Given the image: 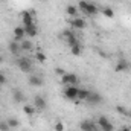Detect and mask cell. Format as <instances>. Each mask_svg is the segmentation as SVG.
Returning <instances> with one entry per match:
<instances>
[{
    "label": "cell",
    "instance_id": "obj_1",
    "mask_svg": "<svg viewBox=\"0 0 131 131\" xmlns=\"http://www.w3.org/2000/svg\"><path fill=\"white\" fill-rule=\"evenodd\" d=\"M15 64H17V67H18L23 73H31V72H32V61H31L28 57H20V58H17Z\"/></svg>",
    "mask_w": 131,
    "mask_h": 131
},
{
    "label": "cell",
    "instance_id": "obj_2",
    "mask_svg": "<svg viewBox=\"0 0 131 131\" xmlns=\"http://www.w3.org/2000/svg\"><path fill=\"white\" fill-rule=\"evenodd\" d=\"M78 90H79V85H66L63 95H64L66 99L73 101L76 104V101H78Z\"/></svg>",
    "mask_w": 131,
    "mask_h": 131
},
{
    "label": "cell",
    "instance_id": "obj_3",
    "mask_svg": "<svg viewBox=\"0 0 131 131\" xmlns=\"http://www.w3.org/2000/svg\"><path fill=\"white\" fill-rule=\"evenodd\" d=\"M96 125H98L102 131H114V125H113V122H111L107 116H99Z\"/></svg>",
    "mask_w": 131,
    "mask_h": 131
},
{
    "label": "cell",
    "instance_id": "obj_4",
    "mask_svg": "<svg viewBox=\"0 0 131 131\" xmlns=\"http://www.w3.org/2000/svg\"><path fill=\"white\" fill-rule=\"evenodd\" d=\"M61 82L64 85H79V78L75 73H67L66 72L64 75L61 76Z\"/></svg>",
    "mask_w": 131,
    "mask_h": 131
},
{
    "label": "cell",
    "instance_id": "obj_5",
    "mask_svg": "<svg viewBox=\"0 0 131 131\" xmlns=\"http://www.w3.org/2000/svg\"><path fill=\"white\" fill-rule=\"evenodd\" d=\"M128 69H130V61H128L127 58L121 57V58L117 60L116 66H114V72H116V73H122V72H127Z\"/></svg>",
    "mask_w": 131,
    "mask_h": 131
},
{
    "label": "cell",
    "instance_id": "obj_6",
    "mask_svg": "<svg viewBox=\"0 0 131 131\" xmlns=\"http://www.w3.org/2000/svg\"><path fill=\"white\" fill-rule=\"evenodd\" d=\"M70 25H72L73 29H79V31H82V29L87 28V21L82 17H73L72 21H70Z\"/></svg>",
    "mask_w": 131,
    "mask_h": 131
},
{
    "label": "cell",
    "instance_id": "obj_7",
    "mask_svg": "<svg viewBox=\"0 0 131 131\" xmlns=\"http://www.w3.org/2000/svg\"><path fill=\"white\" fill-rule=\"evenodd\" d=\"M28 84L31 87H43L44 85V79L41 75H31L28 79Z\"/></svg>",
    "mask_w": 131,
    "mask_h": 131
},
{
    "label": "cell",
    "instance_id": "obj_8",
    "mask_svg": "<svg viewBox=\"0 0 131 131\" xmlns=\"http://www.w3.org/2000/svg\"><path fill=\"white\" fill-rule=\"evenodd\" d=\"M34 107L37 108V110H40V111H43V110H46V107H47V102H46V98L44 96H41V95H37L35 98H34Z\"/></svg>",
    "mask_w": 131,
    "mask_h": 131
},
{
    "label": "cell",
    "instance_id": "obj_9",
    "mask_svg": "<svg viewBox=\"0 0 131 131\" xmlns=\"http://www.w3.org/2000/svg\"><path fill=\"white\" fill-rule=\"evenodd\" d=\"M96 127H98V125H96L93 121H90V119H84V121L79 124L81 131H98Z\"/></svg>",
    "mask_w": 131,
    "mask_h": 131
},
{
    "label": "cell",
    "instance_id": "obj_10",
    "mask_svg": "<svg viewBox=\"0 0 131 131\" xmlns=\"http://www.w3.org/2000/svg\"><path fill=\"white\" fill-rule=\"evenodd\" d=\"M85 102H89L90 105H98L102 102V96L99 95L98 92H95V90H90V95H89V98L85 99Z\"/></svg>",
    "mask_w": 131,
    "mask_h": 131
},
{
    "label": "cell",
    "instance_id": "obj_11",
    "mask_svg": "<svg viewBox=\"0 0 131 131\" xmlns=\"http://www.w3.org/2000/svg\"><path fill=\"white\" fill-rule=\"evenodd\" d=\"M8 50H9V52H11L14 57L20 55V52H21V47H20V41H15V40L9 41V43H8Z\"/></svg>",
    "mask_w": 131,
    "mask_h": 131
},
{
    "label": "cell",
    "instance_id": "obj_12",
    "mask_svg": "<svg viewBox=\"0 0 131 131\" xmlns=\"http://www.w3.org/2000/svg\"><path fill=\"white\" fill-rule=\"evenodd\" d=\"M14 40L15 41H23L25 38H26V32H25V28L23 26H17V28H14Z\"/></svg>",
    "mask_w": 131,
    "mask_h": 131
},
{
    "label": "cell",
    "instance_id": "obj_13",
    "mask_svg": "<svg viewBox=\"0 0 131 131\" xmlns=\"http://www.w3.org/2000/svg\"><path fill=\"white\" fill-rule=\"evenodd\" d=\"M23 28H25L26 37H29V38H34V37H37V35H38V28H37V25H35V23L28 25V26H23Z\"/></svg>",
    "mask_w": 131,
    "mask_h": 131
},
{
    "label": "cell",
    "instance_id": "obj_14",
    "mask_svg": "<svg viewBox=\"0 0 131 131\" xmlns=\"http://www.w3.org/2000/svg\"><path fill=\"white\" fill-rule=\"evenodd\" d=\"M12 99L17 104L25 102V93L21 92V89H12Z\"/></svg>",
    "mask_w": 131,
    "mask_h": 131
},
{
    "label": "cell",
    "instance_id": "obj_15",
    "mask_svg": "<svg viewBox=\"0 0 131 131\" xmlns=\"http://www.w3.org/2000/svg\"><path fill=\"white\" fill-rule=\"evenodd\" d=\"M98 12H99V8L96 6V3H92V2H89V5H87V8H85L84 14H85V15H90V17H95Z\"/></svg>",
    "mask_w": 131,
    "mask_h": 131
},
{
    "label": "cell",
    "instance_id": "obj_16",
    "mask_svg": "<svg viewBox=\"0 0 131 131\" xmlns=\"http://www.w3.org/2000/svg\"><path fill=\"white\" fill-rule=\"evenodd\" d=\"M21 23H23V26L32 25V23H34L32 12H29V11H23V12H21Z\"/></svg>",
    "mask_w": 131,
    "mask_h": 131
},
{
    "label": "cell",
    "instance_id": "obj_17",
    "mask_svg": "<svg viewBox=\"0 0 131 131\" xmlns=\"http://www.w3.org/2000/svg\"><path fill=\"white\" fill-rule=\"evenodd\" d=\"M20 47H21V52H32L34 44L29 40H23V41H20Z\"/></svg>",
    "mask_w": 131,
    "mask_h": 131
},
{
    "label": "cell",
    "instance_id": "obj_18",
    "mask_svg": "<svg viewBox=\"0 0 131 131\" xmlns=\"http://www.w3.org/2000/svg\"><path fill=\"white\" fill-rule=\"evenodd\" d=\"M66 14L69 15V17H78V8L75 6V5H67L66 6Z\"/></svg>",
    "mask_w": 131,
    "mask_h": 131
},
{
    "label": "cell",
    "instance_id": "obj_19",
    "mask_svg": "<svg viewBox=\"0 0 131 131\" xmlns=\"http://www.w3.org/2000/svg\"><path fill=\"white\" fill-rule=\"evenodd\" d=\"M89 95H90V90L89 89H81L79 87V90H78V101H85V99L89 98Z\"/></svg>",
    "mask_w": 131,
    "mask_h": 131
},
{
    "label": "cell",
    "instance_id": "obj_20",
    "mask_svg": "<svg viewBox=\"0 0 131 131\" xmlns=\"http://www.w3.org/2000/svg\"><path fill=\"white\" fill-rule=\"evenodd\" d=\"M35 111H37V108L34 107V104L32 105H29V104H25V105H23V113H25V114H28V116H34Z\"/></svg>",
    "mask_w": 131,
    "mask_h": 131
},
{
    "label": "cell",
    "instance_id": "obj_21",
    "mask_svg": "<svg viewBox=\"0 0 131 131\" xmlns=\"http://www.w3.org/2000/svg\"><path fill=\"white\" fill-rule=\"evenodd\" d=\"M101 12H102V15L107 17V18H113V17H114V11H113L110 6H104V8L101 9Z\"/></svg>",
    "mask_w": 131,
    "mask_h": 131
},
{
    "label": "cell",
    "instance_id": "obj_22",
    "mask_svg": "<svg viewBox=\"0 0 131 131\" xmlns=\"http://www.w3.org/2000/svg\"><path fill=\"white\" fill-rule=\"evenodd\" d=\"M70 53L73 55V57H79L81 53H82V46L78 43V44H75V46H72L70 47Z\"/></svg>",
    "mask_w": 131,
    "mask_h": 131
},
{
    "label": "cell",
    "instance_id": "obj_23",
    "mask_svg": "<svg viewBox=\"0 0 131 131\" xmlns=\"http://www.w3.org/2000/svg\"><path fill=\"white\" fill-rule=\"evenodd\" d=\"M35 58H37L38 63H46V60H47V57H46V53L43 50H37L35 52Z\"/></svg>",
    "mask_w": 131,
    "mask_h": 131
},
{
    "label": "cell",
    "instance_id": "obj_24",
    "mask_svg": "<svg viewBox=\"0 0 131 131\" xmlns=\"http://www.w3.org/2000/svg\"><path fill=\"white\" fill-rule=\"evenodd\" d=\"M6 122H8V125L11 128H18L20 127V121L15 119V117H9V119H6Z\"/></svg>",
    "mask_w": 131,
    "mask_h": 131
},
{
    "label": "cell",
    "instance_id": "obj_25",
    "mask_svg": "<svg viewBox=\"0 0 131 131\" xmlns=\"http://www.w3.org/2000/svg\"><path fill=\"white\" fill-rule=\"evenodd\" d=\"M66 43H67V46H69V47H72V46L78 44V43H79V40H78V37H76V35H73V37L67 38V40H66Z\"/></svg>",
    "mask_w": 131,
    "mask_h": 131
},
{
    "label": "cell",
    "instance_id": "obj_26",
    "mask_svg": "<svg viewBox=\"0 0 131 131\" xmlns=\"http://www.w3.org/2000/svg\"><path fill=\"white\" fill-rule=\"evenodd\" d=\"M116 111H117L119 114H122V116H130V111H128L125 107H122V105H117V107H116Z\"/></svg>",
    "mask_w": 131,
    "mask_h": 131
},
{
    "label": "cell",
    "instance_id": "obj_27",
    "mask_svg": "<svg viewBox=\"0 0 131 131\" xmlns=\"http://www.w3.org/2000/svg\"><path fill=\"white\" fill-rule=\"evenodd\" d=\"M53 130H55V131H64V130H66L64 122H61V121H57V122H55V125H53Z\"/></svg>",
    "mask_w": 131,
    "mask_h": 131
},
{
    "label": "cell",
    "instance_id": "obj_28",
    "mask_svg": "<svg viewBox=\"0 0 131 131\" xmlns=\"http://www.w3.org/2000/svg\"><path fill=\"white\" fill-rule=\"evenodd\" d=\"M87 5H89V2H87V0H79V2H78V9L84 12V11H85V8H87Z\"/></svg>",
    "mask_w": 131,
    "mask_h": 131
},
{
    "label": "cell",
    "instance_id": "obj_29",
    "mask_svg": "<svg viewBox=\"0 0 131 131\" xmlns=\"http://www.w3.org/2000/svg\"><path fill=\"white\" fill-rule=\"evenodd\" d=\"M73 35H75V32H73L72 29H64V31H63V38H64V40L70 38V37H73Z\"/></svg>",
    "mask_w": 131,
    "mask_h": 131
},
{
    "label": "cell",
    "instance_id": "obj_30",
    "mask_svg": "<svg viewBox=\"0 0 131 131\" xmlns=\"http://www.w3.org/2000/svg\"><path fill=\"white\" fill-rule=\"evenodd\" d=\"M11 130V127L8 125V122L6 121H0V131H9Z\"/></svg>",
    "mask_w": 131,
    "mask_h": 131
},
{
    "label": "cell",
    "instance_id": "obj_31",
    "mask_svg": "<svg viewBox=\"0 0 131 131\" xmlns=\"http://www.w3.org/2000/svg\"><path fill=\"white\" fill-rule=\"evenodd\" d=\"M6 82H8V78H6V75H5L3 72H0V87H2V85H5Z\"/></svg>",
    "mask_w": 131,
    "mask_h": 131
},
{
    "label": "cell",
    "instance_id": "obj_32",
    "mask_svg": "<svg viewBox=\"0 0 131 131\" xmlns=\"http://www.w3.org/2000/svg\"><path fill=\"white\" fill-rule=\"evenodd\" d=\"M55 72H57V75H60V76H63V75H64V73H66L64 70H63V69H60V67H58V69H57Z\"/></svg>",
    "mask_w": 131,
    "mask_h": 131
},
{
    "label": "cell",
    "instance_id": "obj_33",
    "mask_svg": "<svg viewBox=\"0 0 131 131\" xmlns=\"http://www.w3.org/2000/svg\"><path fill=\"white\" fill-rule=\"evenodd\" d=\"M116 131H131V128L125 125V127H122V128H119V130H116Z\"/></svg>",
    "mask_w": 131,
    "mask_h": 131
},
{
    "label": "cell",
    "instance_id": "obj_34",
    "mask_svg": "<svg viewBox=\"0 0 131 131\" xmlns=\"http://www.w3.org/2000/svg\"><path fill=\"white\" fill-rule=\"evenodd\" d=\"M3 61H5V58H3V57H2V55H0V64H2V63H3Z\"/></svg>",
    "mask_w": 131,
    "mask_h": 131
},
{
    "label": "cell",
    "instance_id": "obj_35",
    "mask_svg": "<svg viewBox=\"0 0 131 131\" xmlns=\"http://www.w3.org/2000/svg\"><path fill=\"white\" fill-rule=\"evenodd\" d=\"M3 2H5V0H0V3H3Z\"/></svg>",
    "mask_w": 131,
    "mask_h": 131
},
{
    "label": "cell",
    "instance_id": "obj_36",
    "mask_svg": "<svg viewBox=\"0 0 131 131\" xmlns=\"http://www.w3.org/2000/svg\"><path fill=\"white\" fill-rule=\"evenodd\" d=\"M128 117H131V111H130V116H128Z\"/></svg>",
    "mask_w": 131,
    "mask_h": 131
},
{
    "label": "cell",
    "instance_id": "obj_37",
    "mask_svg": "<svg viewBox=\"0 0 131 131\" xmlns=\"http://www.w3.org/2000/svg\"><path fill=\"white\" fill-rule=\"evenodd\" d=\"M21 131H26V130H21Z\"/></svg>",
    "mask_w": 131,
    "mask_h": 131
}]
</instances>
